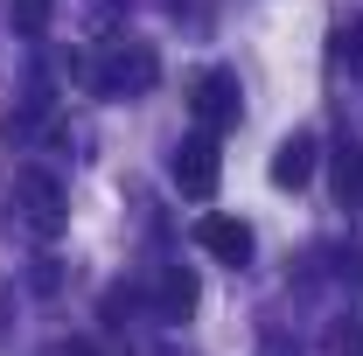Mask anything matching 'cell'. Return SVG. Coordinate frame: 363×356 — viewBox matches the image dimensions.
<instances>
[{
    "instance_id": "6",
    "label": "cell",
    "mask_w": 363,
    "mask_h": 356,
    "mask_svg": "<svg viewBox=\"0 0 363 356\" xmlns=\"http://www.w3.org/2000/svg\"><path fill=\"white\" fill-rule=\"evenodd\" d=\"M315 133H286L279 140V147H272V182H279V189H308V182H315Z\"/></svg>"
},
{
    "instance_id": "1",
    "label": "cell",
    "mask_w": 363,
    "mask_h": 356,
    "mask_svg": "<svg viewBox=\"0 0 363 356\" xmlns=\"http://www.w3.org/2000/svg\"><path fill=\"white\" fill-rule=\"evenodd\" d=\"M154 77H161V56L147 43H112L105 63H98V91L105 98H140V91H154Z\"/></svg>"
},
{
    "instance_id": "8",
    "label": "cell",
    "mask_w": 363,
    "mask_h": 356,
    "mask_svg": "<svg viewBox=\"0 0 363 356\" xmlns=\"http://www.w3.org/2000/svg\"><path fill=\"white\" fill-rule=\"evenodd\" d=\"M49 14H56V0H7V21H14L21 35H43Z\"/></svg>"
},
{
    "instance_id": "4",
    "label": "cell",
    "mask_w": 363,
    "mask_h": 356,
    "mask_svg": "<svg viewBox=\"0 0 363 356\" xmlns=\"http://www.w3.org/2000/svg\"><path fill=\"white\" fill-rule=\"evenodd\" d=\"M14 210L28 217L35 238H56V230H63V189H56L43 168H21V175H14Z\"/></svg>"
},
{
    "instance_id": "10",
    "label": "cell",
    "mask_w": 363,
    "mask_h": 356,
    "mask_svg": "<svg viewBox=\"0 0 363 356\" xmlns=\"http://www.w3.org/2000/svg\"><path fill=\"white\" fill-rule=\"evenodd\" d=\"M328 350L335 356H363V321H335V328H328Z\"/></svg>"
},
{
    "instance_id": "2",
    "label": "cell",
    "mask_w": 363,
    "mask_h": 356,
    "mask_svg": "<svg viewBox=\"0 0 363 356\" xmlns=\"http://www.w3.org/2000/svg\"><path fill=\"white\" fill-rule=\"evenodd\" d=\"M168 175H175L182 196H196V203H210L217 196V182H224V154H217V133H189L175 147V161H168Z\"/></svg>"
},
{
    "instance_id": "7",
    "label": "cell",
    "mask_w": 363,
    "mask_h": 356,
    "mask_svg": "<svg viewBox=\"0 0 363 356\" xmlns=\"http://www.w3.org/2000/svg\"><path fill=\"white\" fill-rule=\"evenodd\" d=\"M154 301H161V314H168V321H182V314L196 308V272H189V266L161 272V287H154Z\"/></svg>"
},
{
    "instance_id": "3",
    "label": "cell",
    "mask_w": 363,
    "mask_h": 356,
    "mask_svg": "<svg viewBox=\"0 0 363 356\" xmlns=\"http://www.w3.org/2000/svg\"><path fill=\"white\" fill-rule=\"evenodd\" d=\"M189 105H196V119H203V133H224L238 126V105H245V91H238V70H203L196 84H189Z\"/></svg>"
},
{
    "instance_id": "11",
    "label": "cell",
    "mask_w": 363,
    "mask_h": 356,
    "mask_svg": "<svg viewBox=\"0 0 363 356\" xmlns=\"http://www.w3.org/2000/svg\"><path fill=\"white\" fill-rule=\"evenodd\" d=\"M259 356H301V350H294L286 335H266V343H259Z\"/></svg>"
},
{
    "instance_id": "5",
    "label": "cell",
    "mask_w": 363,
    "mask_h": 356,
    "mask_svg": "<svg viewBox=\"0 0 363 356\" xmlns=\"http://www.w3.org/2000/svg\"><path fill=\"white\" fill-rule=\"evenodd\" d=\"M196 245H203L210 259H224V266H245V259H252V223L245 217H203L196 223Z\"/></svg>"
},
{
    "instance_id": "12",
    "label": "cell",
    "mask_w": 363,
    "mask_h": 356,
    "mask_svg": "<svg viewBox=\"0 0 363 356\" xmlns=\"http://www.w3.org/2000/svg\"><path fill=\"white\" fill-rule=\"evenodd\" d=\"M342 49H350V63H363V28H350V35H342Z\"/></svg>"
},
{
    "instance_id": "9",
    "label": "cell",
    "mask_w": 363,
    "mask_h": 356,
    "mask_svg": "<svg viewBox=\"0 0 363 356\" xmlns=\"http://www.w3.org/2000/svg\"><path fill=\"white\" fill-rule=\"evenodd\" d=\"M342 203H357V210H363V147L342 154Z\"/></svg>"
}]
</instances>
